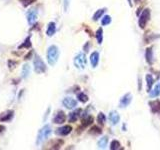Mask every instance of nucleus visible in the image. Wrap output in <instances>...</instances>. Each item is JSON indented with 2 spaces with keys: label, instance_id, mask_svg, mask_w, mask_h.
Segmentation results:
<instances>
[{
  "label": "nucleus",
  "instance_id": "6ab92c4d",
  "mask_svg": "<svg viewBox=\"0 0 160 150\" xmlns=\"http://www.w3.org/2000/svg\"><path fill=\"white\" fill-rule=\"evenodd\" d=\"M29 73H30V66L28 65V64H25V65L22 67V78H27L28 76H29Z\"/></svg>",
  "mask_w": 160,
  "mask_h": 150
},
{
  "label": "nucleus",
  "instance_id": "f8f14e48",
  "mask_svg": "<svg viewBox=\"0 0 160 150\" xmlns=\"http://www.w3.org/2000/svg\"><path fill=\"white\" fill-rule=\"evenodd\" d=\"M99 62V53L97 51H94L90 54V63L93 68L97 67Z\"/></svg>",
  "mask_w": 160,
  "mask_h": 150
},
{
  "label": "nucleus",
  "instance_id": "c756f323",
  "mask_svg": "<svg viewBox=\"0 0 160 150\" xmlns=\"http://www.w3.org/2000/svg\"><path fill=\"white\" fill-rule=\"evenodd\" d=\"M92 121H93V118L91 116H88L87 118H84V119H83V126H84V127L88 126L89 124H91V123H92Z\"/></svg>",
  "mask_w": 160,
  "mask_h": 150
},
{
  "label": "nucleus",
  "instance_id": "2eb2a0df",
  "mask_svg": "<svg viewBox=\"0 0 160 150\" xmlns=\"http://www.w3.org/2000/svg\"><path fill=\"white\" fill-rule=\"evenodd\" d=\"M56 32V24L54 22H50L47 26V30H46V35L51 37L55 34Z\"/></svg>",
  "mask_w": 160,
  "mask_h": 150
},
{
  "label": "nucleus",
  "instance_id": "473e14b6",
  "mask_svg": "<svg viewBox=\"0 0 160 150\" xmlns=\"http://www.w3.org/2000/svg\"><path fill=\"white\" fill-rule=\"evenodd\" d=\"M32 54H33V52H32V51H30L29 53H28L27 55H26L25 57H24V59H26V60L30 59V57H31V56H32Z\"/></svg>",
  "mask_w": 160,
  "mask_h": 150
},
{
  "label": "nucleus",
  "instance_id": "7c9ffc66",
  "mask_svg": "<svg viewBox=\"0 0 160 150\" xmlns=\"http://www.w3.org/2000/svg\"><path fill=\"white\" fill-rule=\"evenodd\" d=\"M89 133H91V134H100V133H101V129L98 128L97 126H93L92 128L90 129Z\"/></svg>",
  "mask_w": 160,
  "mask_h": 150
},
{
  "label": "nucleus",
  "instance_id": "aec40b11",
  "mask_svg": "<svg viewBox=\"0 0 160 150\" xmlns=\"http://www.w3.org/2000/svg\"><path fill=\"white\" fill-rule=\"evenodd\" d=\"M145 79H146V82H147V89H148V91H150L151 87L153 85V82H154V79H153V77L150 74H147Z\"/></svg>",
  "mask_w": 160,
  "mask_h": 150
},
{
  "label": "nucleus",
  "instance_id": "20e7f679",
  "mask_svg": "<svg viewBox=\"0 0 160 150\" xmlns=\"http://www.w3.org/2000/svg\"><path fill=\"white\" fill-rule=\"evenodd\" d=\"M33 65H34V71H35L36 73L40 74L46 71L45 63H44L43 60H42L38 55H35V58H34V61H33Z\"/></svg>",
  "mask_w": 160,
  "mask_h": 150
},
{
  "label": "nucleus",
  "instance_id": "6e6552de",
  "mask_svg": "<svg viewBox=\"0 0 160 150\" xmlns=\"http://www.w3.org/2000/svg\"><path fill=\"white\" fill-rule=\"evenodd\" d=\"M66 120V115L65 113L63 112V111H58L57 113L55 114V116H54L53 118V123H55V124H63L64 122H65Z\"/></svg>",
  "mask_w": 160,
  "mask_h": 150
},
{
  "label": "nucleus",
  "instance_id": "9b49d317",
  "mask_svg": "<svg viewBox=\"0 0 160 150\" xmlns=\"http://www.w3.org/2000/svg\"><path fill=\"white\" fill-rule=\"evenodd\" d=\"M109 120L113 125L118 124V122L120 121V116H119L118 112L117 111H111L109 113Z\"/></svg>",
  "mask_w": 160,
  "mask_h": 150
},
{
  "label": "nucleus",
  "instance_id": "393cba45",
  "mask_svg": "<svg viewBox=\"0 0 160 150\" xmlns=\"http://www.w3.org/2000/svg\"><path fill=\"white\" fill-rule=\"evenodd\" d=\"M104 11H105V9H100V10H98V11L95 12L94 15H93V20H94V21H97V20L104 14Z\"/></svg>",
  "mask_w": 160,
  "mask_h": 150
},
{
  "label": "nucleus",
  "instance_id": "c85d7f7f",
  "mask_svg": "<svg viewBox=\"0 0 160 150\" xmlns=\"http://www.w3.org/2000/svg\"><path fill=\"white\" fill-rule=\"evenodd\" d=\"M35 1L36 0H19V2L24 6V7H27V6L31 5V4H33Z\"/></svg>",
  "mask_w": 160,
  "mask_h": 150
},
{
  "label": "nucleus",
  "instance_id": "a211bd4d",
  "mask_svg": "<svg viewBox=\"0 0 160 150\" xmlns=\"http://www.w3.org/2000/svg\"><path fill=\"white\" fill-rule=\"evenodd\" d=\"M145 58H146V61L148 62L149 64H152V60H153L152 48H147L146 49V52H145Z\"/></svg>",
  "mask_w": 160,
  "mask_h": 150
},
{
  "label": "nucleus",
  "instance_id": "4468645a",
  "mask_svg": "<svg viewBox=\"0 0 160 150\" xmlns=\"http://www.w3.org/2000/svg\"><path fill=\"white\" fill-rule=\"evenodd\" d=\"M81 112H82V110H81L80 108H77L74 111H72V112L69 114V122H75V121L78 119V117L80 116Z\"/></svg>",
  "mask_w": 160,
  "mask_h": 150
},
{
  "label": "nucleus",
  "instance_id": "9d476101",
  "mask_svg": "<svg viewBox=\"0 0 160 150\" xmlns=\"http://www.w3.org/2000/svg\"><path fill=\"white\" fill-rule=\"evenodd\" d=\"M72 131V127L70 125H64V126L58 128L57 130L55 131V133L57 135H60V136H66L68 135L70 132Z\"/></svg>",
  "mask_w": 160,
  "mask_h": 150
},
{
  "label": "nucleus",
  "instance_id": "1a4fd4ad",
  "mask_svg": "<svg viewBox=\"0 0 160 150\" xmlns=\"http://www.w3.org/2000/svg\"><path fill=\"white\" fill-rule=\"evenodd\" d=\"M37 15H38V13H37V10L36 9H31L27 12L26 17H27V21L30 25H32V24L37 20Z\"/></svg>",
  "mask_w": 160,
  "mask_h": 150
},
{
  "label": "nucleus",
  "instance_id": "423d86ee",
  "mask_svg": "<svg viewBox=\"0 0 160 150\" xmlns=\"http://www.w3.org/2000/svg\"><path fill=\"white\" fill-rule=\"evenodd\" d=\"M62 104L64 107H66L67 109H74L77 106V101L75 99L71 98V97H65L62 100Z\"/></svg>",
  "mask_w": 160,
  "mask_h": 150
},
{
  "label": "nucleus",
  "instance_id": "f257e3e1",
  "mask_svg": "<svg viewBox=\"0 0 160 150\" xmlns=\"http://www.w3.org/2000/svg\"><path fill=\"white\" fill-rule=\"evenodd\" d=\"M58 58H59V49H58V47L56 45L49 46V48H48V50H47L48 63L53 66L54 64L57 62Z\"/></svg>",
  "mask_w": 160,
  "mask_h": 150
},
{
  "label": "nucleus",
  "instance_id": "dca6fc26",
  "mask_svg": "<svg viewBox=\"0 0 160 150\" xmlns=\"http://www.w3.org/2000/svg\"><path fill=\"white\" fill-rule=\"evenodd\" d=\"M150 108L152 110L153 113H160V101L159 100H154L149 102Z\"/></svg>",
  "mask_w": 160,
  "mask_h": 150
},
{
  "label": "nucleus",
  "instance_id": "72a5a7b5",
  "mask_svg": "<svg viewBox=\"0 0 160 150\" xmlns=\"http://www.w3.org/2000/svg\"><path fill=\"white\" fill-rule=\"evenodd\" d=\"M4 130H5V126H4V125H0V134L3 133Z\"/></svg>",
  "mask_w": 160,
  "mask_h": 150
},
{
  "label": "nucleus",
  "instance_id": "7ed1b4c3",
  "mask_svg": "<svg viewBox=\"0 0 160 150\" xmlns=\"http://www.w3.org/2000/svg\"><path fill=\"white\" fill-rule=\"evenodd\" d=\"M73 62H74V65L76 66V68H78V69H84L87 64L86 56H85L84 53L80 52V53H78L77 55L74 57Z\"/></svg>",
  "mask_w": 160,
  "mask_h": 150
},
{
  "label": "nucleus",
  "instance_id": "f03ea898",
  "mask_svg": "<svg viewBox=\"0 0 160 150\" xmlns=\"http://www.w3.org/2000/svg\"><path fill=\"white\" fill-rule=\"evenodd\" d=\"M51 127L49 126V125H45V126H43L41 129L39 130V132H38V135H37V140H36V143H37V145H39L40 143H42L44 140H46V139L48 138V137L50 136V134H51Z\"/></svg>",
  "mask_w": 160,
  "mask_h": 150
},
{
  "label": "nucleus",
  "instance_id": "cd10ccee",
  "mask_svg": "<svg viewBox=\"0 0 160 150\" xmlns=\"http://www.w3.org/2000/svg\"><path fill=\"white\" fill-rule=\"evenodd\" d=\"M120 143H119V141H117V140H113L112 142H111V144H110V149L111 150H117V149H119L120 148Z\"/></svg>",
  "mask_w": 160,
  "mask_h": 150
},
{
  "label": "nucleus",
  "instance_id": "a878e982",
  "mask_svg": "<svg viewBox=\"0 0 160 150\" xmlns=\"http://www.w3.org/2000/svg\"><path fill=\"white\" fill-rule=\"evenodd\" d=\"M105 121H106V117H105V115L103 114L102 112H100L98 114V116H97V122H98L99 124L103 125L105 123Z\"/></svg>",
  "mask_w": 160,
  "mask_h": 150
},
{
  "label": "nucleus",
  "instance_id": "412c9836",
  "mask_svg": "<svg viewBox=\"0 0 160 150\" xmlns=\"http://www.w3.org/2000/svg\"><path fill=\"white\" fill-rule=\"evenodd\" d=\"M31 47V40H30V36H28L27 38H26L25 40H24V42L21 44V45H19V49H22V48H30Z\"/></svg>",
  "mask_w": 160,
  "mask_h": 150
},
{
  "label": "nucleus",
  "instance_id": "4be33fe9",
  "mask_svg": "<svg viewBox=\"0 0 160 150\" xmlns=\"http://www.w3.org/2000/svg\"><path fill=\"white\" fill-rule=\"evenodd\" d=\"M96 39L98 44H101L103 41V30L102 28H99L98 30L96 31Z\"/></svg>",
  "mask_w": 160,
  "mask_h": 150
},
{
  "label": "nucleus",
  "instance_id": "2f4dec72",
  "mask_svg": "<svg viewBox=\"0 0 160 150\" xmlns=\"http://www.w3.org/2000/svg\"><path fill=\"white\" fill-rule=\"evenodd\" d=\"M17 64H18L17 61H13V60H8L7 65H8V67H9V69H13V68L15 67Z\"/></svg>",
  "mask_w": 160,
  "mask_h": 150
},
{
  "label": "nucleus",
  "instance_id": "f704fd0d",
  "mask_svg": "<svg viewBox=\"0 0 160 150\" xmlns=\"http://www.w3.org/2000/svg\"><path fill=\"white\" fill-rule=\"evenodd\" d=\"M127 1L129 2V5H130V6H132V3H131V0H127Z\"/></svg>",
  "mask_w": 160,
  "mask_h": 150
},
{
  "label": "nucleus",
  "instance_id": "b1692460",
  "mask_svg": "<svg viewBox=\"0 0 160 150\" xmlns=\"http://www.w3.org/2000/svg\"><path fill=\"white\" fill-rule=\"evenodd\" d=\"M77 98H78V100L80 101V102H82V103H85V102H87L88 101V96H87L85 93H83V92H80L79 94L77 95Z\"/></svg>",
  "mask_w": 160,
  "mask_h": 150
},
{
  "label": "nucleus",
  "instance_id": "bb28decb",
  "mask_svg": "<svg viewBox=\"0 0 160 150\" xmlns=\"http://www.w3.org/2000/svg\"><path fill=\"white\" fill-rule=\"evenodd\" d=\"M101 23H102L103 26H106V25H109V24L111 23V17L109 15H104L102 18V21H101Z\"/></svg>",
  "mask_w": 160,
  "mask_h": 150
},
{
  "label": "nucleus",
  "instance_id": "0eeeda50",
  "mask_svg": "<svg viewBox=\"0 0 160 150\" xmlns=\"http://www.w3.org/2000/svg\"><path fill=\"white\" fill-rule=\"evenodd\" d=\"M132 101V94L131 93H126L122 98L120 99V102H119V106L121 108H125L127 107Z\"/></svg>",
  "mask_w": 160,
  "mask_h": 150
},
{
  "label": "nucleus",
  "instance_id": "5701e85b",
  "mask_svg": "<svg viewBox=\"0 0 160 150\" xmlns=\"http://www.w3.org/2000/svg\"><path fill=\"white\" fill-rule=\"evenodd\" d=\"M107 142H108V138L107 137H102V138L99 139L98 141V146L100 147V148H105V147L107 146Z\"/></svg>",
  "mask_w": 160,
  "mask_h": 150
},
{
  "label": "nucleus",
  "instance_id": "ddd939ff",
  "mask_svg": "<svg viewBox=\"0 0 160 150\" xmlns=\"http://www.w3.org/2000/svg\"><path fill=\"white\" fill-rule=\"evenodd\" d=\"M14 111L13 110H7L4 113L0 114V121H9L13 118Z\"/></svg>",
  "mask_w": 160,
  "mask_h": 150
},
{
  "label": "nucleus",
  "instance_id": "f3484780",
  "mask_svg": "<svg viewBox=\"0 0 160 150\" xmlns=\"http://www.w3.org/2000/svg\"><path fill=\"white\" fill-rule=\"evenodd\" d=\"M149 95H150V97H152V98H156V97L159 96L160 95V82L157 83L154 86V88L149 91Z\"/></svg>",
  "mask_w": 160,
  "mask_h": 150
},
{
  "label": "nucleus",
  "instance_id": "39448f33",
  "mask_svg": "<svg viewBox=\"0 0 160 150\" xmlns=\"http://www.w3.org/2000/svg\"><path fill=\"white\" fill-rule=\"evenodd\" d=\"M149 18H150V10L145 9L144 11L141 13L140 17H139V19H138V24H139V26H140V28H142V29L145 28Z\"/></svg>",
  "mask_w": 160,
  "mask_h": 150
}]
</instances>
